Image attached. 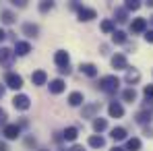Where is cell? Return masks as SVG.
Segmentation results:
<instances>
[{
  "instance_id": "6da1fadb",
  "label": "cell",
  "mask_w": 153,
  "mask_h": 151,
  "mask_svg": "<svg viewBox=\"0 0 153 151\" xmlns=\"http://www.w3.org/2000/svg\"><path fill=\"white\" fill-rule=\"evenodd\" d=\"M118 85H120V81H118V77H114V75H105L100 79V89L105 91V93H116Z\"/></svg>"
},
{
  "instance_id": "7a4b0ae2",
  "label": "cell",
  "mask_w": 153,
  "mask_h": 151,
  "mask_svg": "<svg viewBox=\"0 0 153 151\" xmlns=\"http://www.w3.org/2000/svg\"><path fill=\"white\" fill-rule=\"evenodd\" d=\"M4 81H6V85L10 89H21L23 87V77L17 75V73H8V75L4 77Z\"/></svg>"
},
{
  "instance_id": "3957f363",
  "label": "cell",
  "mask_w": 153,
  "mask_h": 151,
  "mask_svg": "<svg viewBox=\"0 0 153 151\" xmlns=\"http://www.w3.org/2000/svg\"><path fill=\"white\" fill-rule=\"evenodd\" d=\"M13 106L17 108V110H29V106H31V100L27 97V95H15L13 97Z\"/></svg>"
},
{
  "instance_id": "277c9868",
  "label": "cell",
  "mask_w": 153,
  "mask_h": 151,
  "mask_svg": "<svg viewBox=\"0 0 153 151\" xmlns=\"http://www.w3.org/2000/svg\"><path fill=\"white\" fill-rule=\"evenodd\" d=\"M76 10H79V19H81V21H91V19L97 17V13H95L93 8H87V6H79Z\"/></svg>"
},
{
  "instance_id": "5b68a950",
  "label": "cell",
  "mask_w": 153,
  "mask_h": 151,
  "mask_svg": "<svg viewBox=\"0 0 153 151\" xmlns=\"http://www.w3.org/2000/svg\"><path fill=\"white\" fill-rule=\"evenodd\" d=\"M54 62H56L60 68H66V66H68V52L58 50L56 54H54Z\"/></svg>"
},
{
  "instance_id": "8992f818",
  "label": "cell",
  "mask_w": 153,
  "mask_h": 151,
  "mask_svg": "<svg viewBox=\"0 0 153 151\" xmlns=\"http://www.w3.org/2000/svg\"><path fill=\"white\" fill-rule=\"evenodd\" d=\"M108 112H110L112 118H122V116H124V108H122L118 101H112L110 108H108Z\"/></svg>"
},
{
  "instance_id": "52a82bcc",
  "label": "cell",
  "mask_w": 153,
  "mask_h": 151,
  "mask_svg": "<svg viewBox=\"0 0 153 151\" xmlns=\"http://www.w3.org/2000/svg\"><path fill=\"white\" fill-rule=\"evenodd\" d=\"M13 56H15V52L10 48H0V64H10Z\"/></svg>"
},
{
  "instance_id": "ba28073f",
  "label": "cell",
  "mask_w": 153,
  "mask_h": 151,
  "mask_svg": "<svg viewBox=\"0 0 153 151\" xmlns=\"http://www.w3.org/2000/svg\"><path fill=\"white\" fill-rule=\"evenodd\" d=\"M130 29H132V33H143L147 29V19H134L130 23Z\"/></svg>"
},
{
  "instance_id": "9c48e42d",
  "label": "cell",
  "mask_w": 153,
  "mask_h": 151,
  "mask_svg": "<svg viewBox=\"0 0 153 151\" xmlns=\"http://www.w3.org/2000/svg\"><path fill=\"white\" fill-rule=\"evenodd\" d=\"M79 68H81V73H85L87 77H97V66L91 64V62H83Z\"/></svg>"
},
{
  "instance_id": "30bf717a",
  "label": "cell",
  "mask_w": 153,
  "mask_h": 151,
  "mask_svg": "<svg viewBox=\"0 0 153 151\" xmlns=\"http://www.w3.org/2000/svg\"><path fill=\"white\" fill-rule=\"evenodd\" d=\"M2 135H4L6 139H17V137H19V126L17 124H6L4 130H2Z\"/></svg>"
},
{
  "instance_id": "8fae6325",
  "label": "cell",
  "mask_w": 153,
  "mask_h": 151,
  "mask_svg": "<svg viewBox=\"0 0 153 151\" xmlns=\"http://www.w3.org/2000/svg\"><path fill=\"white\" fill-rule=\"evenodd\" d=\"M31 52V46L27 44V42H15V54H19V56H27Z\"/></svg>"
},
{
  "instance_id": "7c38bea8",
  "label": "cell",
  "mask_w": 153,
  "mask_h": 151,
  "mask_svg": "<svg viewBox=\"0 0 153 151\" xmlns=\"http://www.w3.org/2000/svg\"><path fill=\"white\" fill-rule=\"evenodd\" d=\"M31 81H33V85H46V81H48L46 71H35V73L31 75Z\"/></svg>"
},
{
  "instance_id": "4fadbf2b",
  "label": "cell",
  "mask_w": 153,
  "mask_h": 151,
  "mask_svg": "<svg viewBox=\"0 0 153 151\" xmlns=\"http://www.w3.org/2000/svg\"><path fill=\"white\" fill-rule=\"evenodd\" d=\"M112 66L114 68H128V62L122 54H116V56H112Z\"/></svg>"
},
{
  "instance_id": "5bb4252c",
  "label": "cell",
  "mask_w": 153,
  "mask_h": 151,
  "mask_svg": "<svg viewBox=\"0 0 153 151\" xmlns=\"http://www.w3.org/2000/svg\"><path fill=\"white\" fill-rule=\"evenodd\" d=\"M64 89H66V85H64L62 79H54V81H50V91L52 93H62Z\"/></svg>"
},
{
  "instance_id": "9a60e30c",
  "label": "cell",
  "mask_w": 153,
  "mask_h": 151,
  "mask_svg": "<svg viewBox=\"0 0 153 151\" xmlns=\"http://www.w3.org/2000/svg\"><path fill=\"white\" fill-rule=\"evenodd\" d=\"M110 137H112L114 141H122V139H126V128H122V126H116V128H112Z\"/></svg>"
},
{
  "instance_id": "2e32d148",
  "label": "cell",
  "mask_w": 153,
  "mask_h": 151,
  "mask_svg": "<svg viewBox=\"0 0 153 151\" xmlns=\"http://www.w3.org/2000/svg\"><path fill=\"white\" fill-rule=\"evenodd\" d=\"M97 110H100V103H91V106H85V108H83V118H93Z\"/></svg>"
},
{
  "instance_id": "e0dca14e",
  "label": "cell",
  "mask_w": 153,
  "mask_h": 151,
  "mask_svg": "<svg viewBox=\"0 0 153 151\" xmlns=\"http://www.w3.org/2000/svg\"><path fill=\"white\" fill-rule=\"evenodd\" d=\"M83 101H85V97H83L81 91H73V93L68 95V103H71V106H81Z\"/></svg>"
},
{
  "instance_id": "ac0fdd59",
  "label": "cell",
  "mask_w": 153,
  "mask_h": 151,
  "mask_svg": "<svg viewBox=\"0 0 153 151\" xmlns=\"http://www.w3.org/2000/svg\"><path fill=\"white\" fill-rule=\"evenodd\" d=\"M62 137H64L66 141H75L76 137H79V130H76L75 126H68V128H64V132H62Z\"/></svg>"
},
{
  "instance_id": "d6986e66",
  "label": "cell",
  "mask_w": 153,
  "mask_h": 151,
  "mask_svg": "<svg viewBox=\"0 0 153 151\" xmlns=\"http://www.w3.org/2000/svg\"><path fill=\"white\" fill-rule=\"evenodd\" d=\"M15 19H17V17H15L10 10H2V13H0V21H2L4 25H10V23H15Z\"/></svg>"
},
{
  "instance_id": "ffe728a7",
  "label": "cell",
  "mask_w": 153,
  "mask_h": 151,
  "mask_svg": "<svg viewBox=\"0 0 153 151\" xmlns=\"http://www.w3.org/2000/svg\"><path fill=\"white\" fill-rule=\"evenodd\" d=\"M23 31H25V35H29V37H35V35L39 33L37 25H33V23H25V25H23Z\"/></svg>"
},
{
  "instance_id": "44dd1931",
  "label": "cell",
  "mask_w": 153,
  "mask_h": 151,
  "mask_svg": "<svg viewBox=\"0 0 153 151\" xmlns=\"http://www.w3.org/2000/svg\"><path fill=\"white\" fill-rule=\"evenodd\" d=\"M105 128H108V120H105V118H95V120H93V130H95V132H102Z\"/></svg>"
},
{
  "instance_id": "7402d4cb",
  "label": "cell",
  "mask_w": 153,
  "mask_h": 151,
  "mask_svg": "<svg viewBox=\"0 0 153 151\" xmlns=\"http://www.w3.org/2000/svg\"><path fill=\"white\" fill-rule=\"evenodd\" d=\"M89 145L91 147H95V149H100L105 145V141H103V137H97V135H93V137H89Z\"/></svg>"
},
{
  "instance_id": "603a6c76",
  "label": "cell",
  "mask_w": 153,
  "mask_h": 151,
  "mask_svg": "<svg viewBox=\"0 0 153 151\" xmlns=\"http://www.w3.org/2000/svg\"><path fill=\"white\" fill-rule=\"evenodd\" d=\"M122 100H124V101H130V103H132V101L137 100V91H134L132 87H130V89H124V91H122Z\"/></svg>"
},
{
  "instance_id": "cb8c5ba5",
  "label": "cell",
  "mask_w": 153,
  "mask_h": 151,
  "mask_svg": "<svg viewBox=\"0 0 153 151\" xmlns=\"http://www.w3.org/2000/svg\"><path fill=\"white\" fill-rule=\"evenodd\" d=\"M112 42L114 44H124L126 42V33L124 31H114L112 33Z\"/></svg>"
},
{
  "instance_id": "d4e9b609",
  "label": "cell",
  "mask_w": 153,
  "mask_h": 151,
  "mask_svg": "<svg viewBox=\"0 0 153 151\" xmlns=\"http://www.w3.org/2000/svg\"><path fill=\"white\" fill-rule=\"evenodd\" d=\"M126 149L128 151H139L141 149V141H139V139H128L126 141Z\"/></svg>"
},
{
  "instance_id": "484cf974",
  "label": "cell",
  "mask_w": 153,
  "mask_h": 151,
  "mask_svg": "<svg viewBox=\"0 0 153 151\" xmlns=\"http://www.w3.org/2000/svg\"><path fill=\"white\" fill-rule=\"evenodd\" d=\"M139 79H141V73H139V71H128L126 73V83H130V85L137 83Z\"/></svg>"
},
{
  "instance_id": "4316f807",
  "label": "cell",
  "mask_w": 153,
  "mask_h": 151,
  "mask_svg": "<svg viewBox=\"0 0 153 151\" xmlns=\"http://www.w3.org/2000/svg\"><path fill=\"white\" fill-rule=\"evenodd\" d=\"M114 17H116L118 23H124V21H126V8H116Z\"/></svg>"
},
{
  "instance_id": "83f0119b",
  "label": "cell",
  "mask_w": 153,
  "mask_h": 151,
  "mask_svg": "<svg viewBox=\"0 0 153 151\" xmlns=\"http://www.w3.org/2000/svg\"><path fill=\"white\" fill-rule=\"evenodd\" d=\"M102 31H103V33H114V21L105 19V21L102 23Z\"/></svg>"
},
{
  "instance_id": "f1b7e54d",
  "label": "cell",
  "mask_w": 153,
  "mask_h": 151,
  "mask_svg": "<svg viewBox=\"0 0 153 151\" xmlns=\"http://www.w3.org/2000/svg\"><path fill=\"white\" fill-rule=\"evenodd\" d=\"M151 120V114H147V112H139L137 114V122L139 124H145V122H149Z\"/></svg>"
},
{
  "instance_id": "f546056e",
  "label": "cell",
  "mask_w": 153,
  "mask_h": 151,
  "mask_svg": "<svg viewBox=\"0 0 153 151\" xmlns=\"http://www.w3.org/2000/svg\"><path fill=\"white\" fill-rule=\"evenodd\" d=\"M139 6H141V4H139L137 0H128L124 8H126V10H139Z\"/></svg>"
},
{
  "instance_id": "4dcf8cb0",
  "label": "cell",
  "mask_w": 153,
  "mask_h": 151,
  "mask_svg": "<svg viewBox=\"0 0 153 151\" xmlns=\"http://www.w3.org/2000/svg\"><path fill=\"white\" fill-rule=\"evenodd\" d=\"M145 97H147V101H153V85L145 87Z\"/></svg>"
},
{
  "instance_id": "1f68e13d",
  "label": "cell",
  "mask_w": 153,
  "mask_h": 151,
  "mask_svg": "<svg viewBox=\"0 0 153 151\" xmlns=\"http://www.w3.org/2000/svg\"><path fill=\"white\" fill-rule=\"evenodd\" d=\"M52 8H54L52 2H42V4H39V10H42V13H48V10H52Z\"/></svg>"
},
{
  "instance_id": "d6a6232c",
  "label": "cell",
  "mask_w": 153,
  "mask_h": 151,
  "mask_svg": "<svg viewBox=\"0 0 153 151\" xmlns=\"http://www.w3.org/2000/svg\"><path fill=\"white\" fill-rule=\"evenodd\" d=\"M145 39H147L149 44H153V29L151 31H145Z\"/></svg>"
},
{
  "instance_id": "836d02e7",
  "label": "cell",
  "mask_w": 153,
  "mask_h": 151,
  "mask_svg": "<svg viewBox=\"0 0 153 151\" xmlns=\"http://www.w3.org/2000/svg\"><path fill=\"white\" fill-rule=\"evenodd\" d=\"M4 118H6V112L0 108V122H4Z\"/></svg>"
},
{
  "instance_id": "e575fe53",
  "label": "cell",
  "mask_w": 153,
  "mask_h": 151,
  "mask_svg": "<svg viewBox=\"0 0 153 151\" xmlns=\"http://www.w3.org/2000/svg\"><path fill=\"white\" fill-rule=\"evenodd\" d=\"M71 151H85V149H83V145H75V147H71Z\"/></svg>"
},
{
  "instance_id": "d590c367",
  "label": "cell",
  "mask_w": 153,
  "mask_h": 151,
  "mask_svg": "<svg viewBox=\"0 0 153 151\" xmlns=\"http://www.w3.org/2000/svg\"><path fill=\"white\" fill-rule=\"evenodd\" d=\"M145 135H147V137H153V128L147 126V128H145Z\"/></svg>"
},
{
  "instance_id": "8d00e7d4",
  "label": "cell",
  "mask_w": 153,
  "mask_h": 151,
  "mask_svg": "<svg viewBox=\"0 0 153 151\" xmlns=\"http://www.w3.org/2000/svg\"><path fill=\"white\" fill-rule=\"evenodd\" d=\"M4 37H6V33H4V29H0V42H2Z\"/></svg>"
},
{
  "instance_id": "74e56055",
  "label": "cell",
  "mask_w": 153,
  "mask_h": 151,
  "mask_svg": "<svg viewBox=\"0 0 153 151\" xmlns=\"http://www.w3.org/2000/svg\"><path fill=\"white\" fill-rule=\"evenodd\" d=\"M0 151H6V145L4 143H0Z\"/></svg>"
},
{
  "instance_id": "f35d334b",
  "label": "cell",
  "mask_w": 153,
  "mask_h": 151,
  "mask_svg": "<svg viewBox=\"0 0 153 151\" xmlns=\"http://www.w3.org/2000/svg\"><path fill=\"white\" fill-rule=\"evenodd\" d=\"M2 95H4V87H0V97H2Z\"/></svg>"
},
{
  "instance_id": "ab89813d",
  "label": "cell",
  "mask_w": 153,
  "mask_h": 151,
  "mask_svg": "<svg viewBox=\"0 0 153 151\" xmlns=\"http://www.w3.org/2000/svg\"><path fill=\"white\" fill-rule=\"evenodd\" d=\"M112 151H124V149H120V147H114V149H112Z\"/></svg>"
},
{
  "instance_id": "60d3db41",
  "label": "cell",
  "mask_w": 153,
  "mask_h": 151,
  "mask_svg": "<svg viewBox=\"0 0 153 151\" xmlns=\"http://www.w3.org/2000/svg\"><path fill=\"white\" fill-rule=\"evenodd\" d=\"M151 23H153V17H151Z\"/></svg>"
},
{
  "instance_id": "b9f144b4",
  "label": "cell",
  "mask_w": 153,
  "mask_h": 151,
  "mask_svg": "<svg viewBox=\"0 0 153 151\" xmlns=\"http://www.w3.org/2000/svg\"><path fill=\"white\" fill-rule=\"evenodd\" d=\"M42 151H46V149H42Z\"/></svg>"
}]
</instances>
